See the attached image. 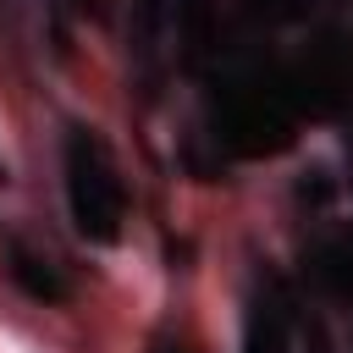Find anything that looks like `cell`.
Listing matches in <instances>:
<instances>
[{
	"instance_id": "obj_3",
	"label": "cell",
	"mask_w": 353,
	"mask_h": 353,
	"mask_svg": "<svg viewBox=\"0 0 353 353\" xmlns=\"http://www.w3.org/2000/svg\"><path fill=\"white\" fill-rule=\"evenodd\" d=\"M287 347H292V303L281 281H265L243 314V353H287Z\"/></svg>"
},
{
	"instance_id": "obj_2",
	"label": "cell",
	"mask_w": 353,
	"mask_h": 353,
	"mask_svg": "<svg viewBox=\"0 0 353 353\" xmlns=\"http://www.w3.org/2000/svg\"><path fill=\"white\" fill-rule=\"evenodd\" d=\"M292 99H287V83H232L226 99H221V143L237 149V154H270L292 138Z\"/></svg>"
},
{
	"instance_id": "obj_1",
	"label": "cell",
	"mask_w": 353,
	"mask_h": 353,
	"mask_svg": "<svg viewBox=\"0 0 353 353\" xmlns=\"http://www.w3.org/2000/svg\"><path fill=\"white\" fill-rule=\"evenodd\" d=\"M66 204H72V226L88 243H110L127 221V188H121L105 143L88 138L83 127L66 132Z\"/></svg>"
},
{
	"instance_id": "obj_4",
	"label": "cell",
	"mask_w": 353,
	"mask_h": 353,
	"mask_svg": "<svg viewBox=\"0 0 353 353\" xmlns=\"http://www.w3.org/2000/svg\"><path fill=\"white\" fill-rule=\"evenodd\" d=\"M6 270H11V281H17L28 298H50V303L66 298V281L50 270V259H39V254H28V248H11V265H6Z\"/></svg>"
},
{
	"instance_id": "obj_6",
	"label": "cell",
	"mask_w": 353,
	"mask_h": 353,
	"mask_svg": "<svg viewBox=\"0 0 353 353\" xmlns=\"http://www.w3.org/2000/svg\"><path fill=\"white\" fill-rule=\"evenodd\" d=\"M154 353H188V347H171V342H160V347H154Z\"/></svg>"
},
{
	"instance_id": "obj_5",
	"label": "cell",
	"mask_w": 353,
	"mask_h": 353,
	"mask_svg": "<svg viewBox=\"0 0 353 353\" xmlns=\"http://www.w3.org/2000/svg\"><path fill=\"white\" fill-rule=\"evenodd\" d=\"M254 11H265V17H281V11H292V0H248Z\"/></svg>"
}]
</instances>
